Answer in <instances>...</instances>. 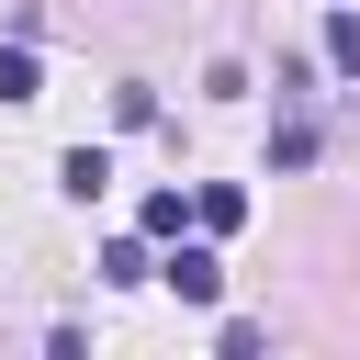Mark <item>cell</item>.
Segmentation results:
<instances>
[{"mask_svg":"<svg viewBox=\"0 0 360 360\" xmlns=\"http://www.w3.org/2000/svg\"><path fill=\"white\" fill-rule=\"evenodd\" d=\"M158 281H169L180 304H214V292H225V259H214V248H169V259H158Z\"/></svg>","mask_w":360,"mask_h":360,"instance_id":"obj_1","label":"cell"},{"mask_svg":"<svg viewBox=\"0 0 360 360\" xmlns=\"http://www.w3.org/2000/svg\"><path fill=\"white\" fill-rule=\"evenodd\" d=\"M191 202H202V236H236V225H248V191H236V180H202Z\"/></svg>","mask_w":360,"mask_h":360,"instance_id":"obj_2","label":"cell"},{"mask_svg":"<svg viewBox=\"0 0 360 360\" xmlns=\"http://www.w3.org/2000/svg\"><path fill=\"white\" fill-rule=\"evenodd\" d=\"M101 180H112V158H101V146H68V158H56V191H79V202H90Z\"/></svg>","mask_w":360,"mask_h":360,"instance_id":"obj_3","label":"cell"},{"mask_svg":"<svg viewBox=\"0 0 360 360\" xmlns=\"http://www.w3.org/2000/svg\"><path fill=\"white\" fill-rule=\"evenodd\" d=\"M146 236H180V225H202V202H180V191H146V214H135Z\"/></svg>","mask_w":360,"mask_h":360,"instance_id":"obj_4","label":"cell"},{"mask_svg":"<svg viewBox=\"0 0 360 360\" xmlns=\"http://www.w3.org/2000/svg\"><path fill=\"white\" fill-rule=\"evenodd\" d=\"M45 90V68H34V45H0V101H34Z\"/></svg>","mask_w":360,"mask_h":360,"instance_id":"obj_5","label":"cell"},{"mask_svg":"<svg viewBox=\"0 0 360 360\" xmlns=\"http://www.w3.org/2000/svg\"><path fill=\"white\" fill-rule=\"evenodd\" d=\"M101 281H146V225H135V236H112V248H101Z\"/></svg>","mask_w":360,"mask_h":360,"instance_id":"obj_6","label":"cell"},{"mask_svg":"<svg viewBox=\"0 0 360 360\" xmlns=\"http://www.w3.org/2000/svg\"><path fill=\"white\" fill-rule=\"evenodd\" d=\"M270 158H281V169H304V158H315V124H304V112H281V135H270Z\"/></svg>","mask_w":360,"mask_h":360,"instance_id":"obj_7","label":"cell"},{"mask_svg":"<svg viewBox=\"0 0 360 360\" xmlns=\"http://www.w3.org/2000/svg\"><path fill=\"white\" fill-rule=\"evenodd\" d=\"M326 56H338V68L360 79V11H326Z\"/></svg>","mask_w":360,"mask_h":360,"instance_id":"obj_8","label":"cell"}]
</instances>
